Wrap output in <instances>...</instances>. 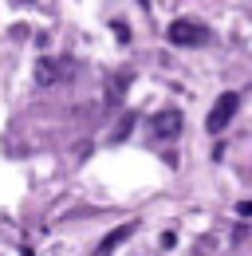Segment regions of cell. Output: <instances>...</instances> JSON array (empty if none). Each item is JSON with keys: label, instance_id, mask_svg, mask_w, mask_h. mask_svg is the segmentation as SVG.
Returning <instances> with one entry per match:
<instances>
[{"label": "cell", "instance_id": "8992f818", "mask_svg": "<svg viewBox=\"0 0 252 256\" xmlns=\"http://www.w3.org/2000/svg\"><path fill=\"white\" fill-rule=\"evenodd\" d=\"M236 213H240V217H252V201H240V205H236Z\"/></svg>", "mask_w": 252, "mask_h": 256}, {"label": "cell", "instance_id": "277c9868", "mask_svg": "<svg viewBox=\"0 0 252 256\" xmlns=\"http://www.w3.org/2000/svg\"><path fill=\"white\" fill-rule=\"evenodd\" d=\"M130 232H134V224H118V228H110V232H106V236L98 240V248H94V256H114V248L122 244L126 236H130Z\"/></svg>", "mask_w": 252, "mask_h": 256}, {"label": "cell", "instance_id": "5b68a950", "mask_svg": "<svg viewBox=\"0 0 252 256\" xmlns=\"http://www.w3.org/2000/svg\"><path fill=\"white\" fill-rule=\"evenodd\" d=\"M63 75H67V64H56V60H40V67H36V79L40 83H56Z\"/></svg>", "mask_w": 252, "mask_h": 256}, {"label": "cell", "instance_id": "7a4b0ae2", "mask_svg": "<svg viewBox=\"0 0 252 256\" xmlns=\"http://www.w3.org/2000/svg\"><path fill=\"white\" fill-rule=\"evenodd\" d=\"M236 106H240V95L236 91H224V95L213 102V110H209V118H205V126L209 134H220V130L232 122V114H236Z\"/></svg>", "mask_w": 252, "mask_h": 256}, {"label": "cell", "instance_id": "6da1fadb", "mask_svg": "<svg viewBox=\"0 0 252 256\" xmlns=\"http://www.w3.org/2000/svg\"><path fill=\"white\" fill-rule=\"evenodd\" d=\"M170 44H178V48H201V44H209V28L205 24H197V20H174L170 28Z\"/></svg>", "mask_w": 252, "mask_h": 256}, {"label": "cell", "instance_id": "3957f363", "mask_svg": "<svg viewBox=\"0 0 252 256\" xmlns=\"http://www.w3.org/2000/svg\"><path fill=\"white\" fill-rule=\"evenodd\" d=\"M178 134H182V114L178 110L154 114V138H178Z\"/></svg>", "mask_w": 252, "mask_h": 256}]
</instances>
